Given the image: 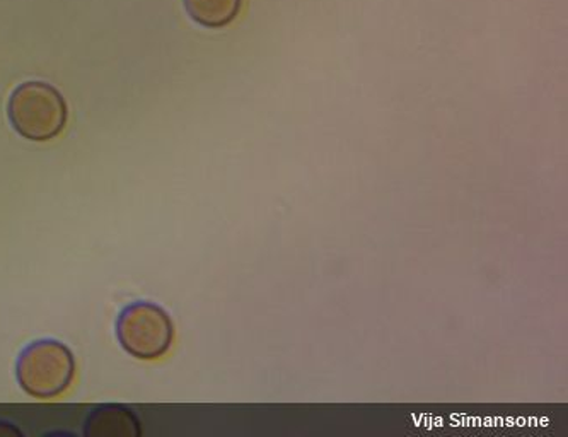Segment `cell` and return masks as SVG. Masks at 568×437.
<instances>
[{
	"label": "cell",
	"mask_w": 568,
	"mask_h": 437,
	"mask_svg": "<svg viewBox=\"0 0 568 437\" xmlns=\"http://www.w3.org/2000/svg\"><path fill=\"white\" fill-rule=\"evenodd\" d=\"M84 434L88 437H138L142 434L141 420L132 408L101 405L88 415Z\"/></svg>",
	"instance_id": "obj_4"
},
{
	"label": "cell",
	"mask_w": 568,
	"mask_h": 437,
	"mask_svg": "<svg viewBox=\"0 0 568 437\" xmlns=\"http://www.w3.org/2000/svg\"><path fill=\"white\" fill-rule=\"evenodd\" d=\"M243 0H185L186 12L200 27L219 30L233 23Z\"/></svg>",
	"instance_id": "obj_5"
},
{
	"label": "cell",
	"mask_w": 568,
	"mask_h": 437,
	"mask_svg": "<svg viewBox=\"0 0 568 437\" xmlns=\"http://www.w3.org/2000/svg\"><path fill=\"white\" fill-rule=\"evenodd\" d=\"M12 129L21 138L47 142L62 134L67 125L65 100L52 84L41 81L18 85L8 104Z\"/></svg>",
	"instance_id": "obj_1"
},
{
	"label": "cell",
	"mask_w": 568,
	"mask_h": 437,
	"mask_svg": "<svg viewBox=\"0 0 568 437\" xmlns=\"http://www.w3.org/2000/svg\"><path fill=\"white\" fill-rule=\"evenodd\" d=\"M116 337L130 356L141 360L161 359L173 345L174 325L161 306L139 301L120 313Z\"/></svg>",
	"instance_id": "obj_3"
},
{
	"label": "cell",
	"mask_w": 568,
	"mask_h": 437,
	"mask_svg": "<svg viewBox=\"0 0 568 437\" xmlns=\"http://www.w3.org/2000/svg\"><path fill=\"white\" fill-rule=\"evenodd\" d=\"M75 360L71 348L59 341H37L19 354L16 378L38 400H52L71 388Z\"/></svg>",
	"instance_id": "obj_2"
}]
</instances>
